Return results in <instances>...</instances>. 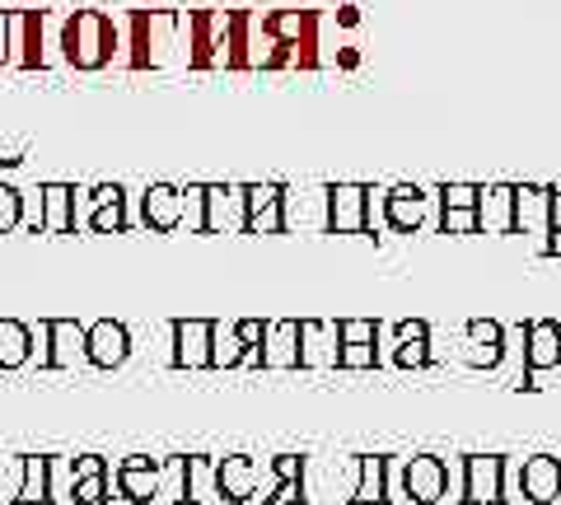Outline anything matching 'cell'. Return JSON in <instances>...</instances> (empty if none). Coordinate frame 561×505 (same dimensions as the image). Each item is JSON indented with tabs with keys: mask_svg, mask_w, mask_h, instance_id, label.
Masks as SVG:
<instances>
[{
	"mask_svg": "<svg viewBox=\"0 0 561 505\" xmlns=\"http://www.w3.org/2000/svg\"><path fill=\"white\" fill-rule=\"evenodd\" d=\"M122 47V33L103 10H76L61 28V51L76 71H103Z\"/></svg>",
	"mask_w": 561,
	"mask_h": 505,
	"instance_id": "1",
	"label": "cell"
},
{
	"mask_svg": "<svg viewBox=\"0 0 561 505\" xmlns=\"http://www.w3.org/2000/svg\"><path fill=\"white\" fill-rule=\"evenodd\" d=\"M0 28H5V66L43 71V10H5Z\"/></svg>",
	"mask_w": 561,
	"mask_h": 505,
	"instance_id": "2",
	"label": "cell"
},
{
	"mask_svg": "<svg viewBox=\"0 0 561 505\" xmlns=\"http://www.w3.org/2000/svg\"><path fill=\"white\" fill-rule=\"evenodd\" d=\"M173 24H179V14L173 10H136L131 14V51H127V66L131 71H150V66H160V57L164 51L160 47H173V43H164L160 33H169Z\"/></svg>",
	"mask_w": 561,
	"mask_h": 505,
	"instance_id": "3",
	"label": "cell"
},
{
	"mask_svg": "<svg viewBox=\"0 0 561 505\" xmlns=\"http://www.w3.org/2000/svg\"><path fill=\"white\" fill-rule=\"evenodd\" d=\"M249 230V187L239 183H206V234Z\"/></svg>",
	"mask_w": 561,
	"mask_h": 505,
	"instance_id": "4",
	"label": "cell"
},
{
	"mask_svg": "<svg viewBox=\"0 0 561 505\" xmlns=\"http://www.w3.org/2000/svg\"><path fill=\"white\" fill-rule=\"evenodd\" d=\"M365 202H370V187H360V183H332L328 187V234H370Z\"/></svg>",
	"mask_w": 561,
	"mask_h": 505,
	"instance_id": "5",
	"label": "cell"
},
{
	"mask_svg": "<svg viewBox=\"0 0 561 505\" xmlns=\"http://www.w3.org/2000/svg\"><path fill=\"white\" fill-rule=\"evenodd\" d=\"M216 47H225V14L187 10V66L192 71H210L216 66Z\"/></svg>",
	"mask_w": 561,
	"mask_h": 505,
	"instance_id": "6",
	"label": "cell"
},
{
	"mask_svg": "<svg viewBox=\"0 0 561 505\" xmlns=\"http://www.w3.org/2000/svg\"><path fill=\"white\" fill-rule=\"evenodd\" d=\"M300 365L305 370H332V365H342V328L328 319H305L300 323Z\"/></svg>",
	"mask_w": 561,
	"mask_h": 505,
	"instance_id": "7",
	"label": "cell"
},
{
	"mask_svg": "<svg viewBox=\"0 0 561 505\" xmlns=\"http://www.w3.org/2000/svg\"><path fill=\"white\" fill-rule=\"evenodd\" d=\"M463 501H472V505L505 501V459L501 455H468L463 459Z\"/></svg>",
	"mask_w": 561,
	"mask_h": 505,
	"instance_id": "8",
	"label": "cell"
},
{
	"mask_svg": "<svg viewBox=\"0 0 561 505\" xmlns=\"http://www.w3.org/2000/svg\"><path fill=\"white\" fill-rule=\"evenodd\" d=\"M210 337H216V323L210 319H173V365L179 370H206Z\"/></svg>",
	"mask_w": 561,
	"mask_h": 505,
	"instance_id": "9",
	"label": "cell"
},
{
	"mask_svg": "<svg viewBox=\"0 0 561 505\" xmlns=\"http://www.w3.org/2000/svg\"><path fill=\"white\" fill-rule=\"evenodd\" d=\"M402 492H408L412 501H421V505L440 501L449 492V463L435 459V455L408 459V463H402Z\"/></svg>",
	"mask_w": 561,
	"mask_h": 505,
	"instance_id": "10",
	"label": "cell"
},
{
	"mask_svg": "<svg viewBox=\"0 0 561 505\" xmlns=\"http://www.w3.org/2000/svg\"><path fill=\"white\" fill-rule=\"evenodd\" d=\"M515 234H534V239H542V249H548V234H552V187H534V183L515 187Z\"/></svg>",
	"mask_w": 561,
	"mask_h": 505,
	"instance_id": "11",
	"label": "cell"
},
{
	"mask_svg": "<svg viewBox=\"0 0 561 505\" xmlns=\"http://www.w3.org/2000/svg\"><path fill=\"white\" fill-rule=\"evenodd\" d=\"M552 365H561V323L534 319L524 328V370H529V389H534V375L552 370Z\"/></svg>",
	"mask_w": 561,
	"mask_h": 505,
	"instance_id": "12",
	"label": "cell"
},
{
	"mask_svg": "<svg viewBox=\"0 0 561 505\" xmlns=\"http://www.w3.org/2000/svg\"><path fill=\"white\" fill-rule=\"evenodd\" d=\"M127 356H131V333L117 319H99L90 328V342H84V360L99 365V370H117Z\"/></svg>",
	"mask_w": 561,
	"mask_h": 505,
	"instance_id": "13",
	"label": "cell"
},
{
	"mask_svg": "<svg viewBox=\"0 0 561 505\" xmlns=\"http://www.w3.org/2000/svg\"><path fill=\"white\" fill-rule=\"evenodd\" d=\"M216 486L225 501H249L257 496L262 486V463L249 455H230V459H216Z\"/></svg>",
	"mask_w": 561,
	"mask_h": 505,
	"instance_id": "14",
	"label": "cell"
},
{
	"mask_svg": "<svg viewBox=\"0 0 561 505\" xmlns=\"http://www.w3.org/2000/svg\"><path fill=\"white\" fill-rule=\"evenodd\" d=\"M140 216H146L150 230L173 234L183 225V187H169V183H150L146 197H140Z\"/></svg>",
	"mask_w": 561,
	"mask_h": 505,
	"instance_id": "15",
	"label": "cell"
},
{
	"mask_svg": "<svg viewBox=\"0 0 561 505\" xmlns=\"http://www.w3.org/2000/svg\"><path fill=\"white\" fill-rule=\"evenodd\" d=\"M478 230H482V234H515V187H511V183L482 187Z\"/></svg>",
	"mask_w": 561,
	"mask_h": 505,
	"instance_id": "16",
	"label": "cell"
},
{
	"mask_svg": "<svg viewBox=\"0 0 561 505\" xmlns=\"http://www.w3.org/2000/svg\"><path fill=\"white\" fill-rule=\"evenodd\" d=\"M426 193L416 183H398L389 187V230L393 234H416L426 225Z\"/></svg>",
	"mask_w": 561,
	"mask_h": 505,
	"instance_id": "17",
	"label": "cell"
},
{
	"mask_svg": "<svg viewBox=\"0 0 561 505\" xmlns=\"http://www.w3.org/2000/svg\"><path fill=\"white\" fill-rule=\"evenodd\" d=\"M300 365V323L280 319L267 328V342H262V370H295Z\"/></svg>",
	"mask_w": 561,
	"mask_h": 505,
	"instance_id": "18",
	"label": "cell"
},
{
	"mask_svg": "<svg viewBox=\"0 0 561 505\" xmlns=\"http://www.w3.org/2000/svg\"><path fill=\"white\" fill-rule=\"evenodd\" d=\"M468 342H472L468 360L482 365V370H496L505 356V328L496 319H468Z\"/></svg>",
	"mask_w": 561,
	"mask_h": 505,
	"instance_id": "19",
	"label": "cell"
},
{
	"mask_svg": "<svg viewBox=\"0 0 561 505\" xmlns=\"http://www.w3.org/2000/svg\"><path fill=\"white\" fill-rule=\"evenodd\" d=\"M43 230L47 234L76 230V187L70 183H43Z\"/></svg>",
	"mask_w": 561,
	"mask_h": 505,
	"instance_id": "20",
	"label": "cell"
},
{
	"mask_svg": "<svg viewBox=\"0 0 561 505\" xmlns=\"http://www.w3.org/2000/svg\"><path fill=\"white\" fill-rule=\"evenodd\" d=\"M84 342H90V328H80L76 319H51V360L47 370H70L84 356Z\"/></svg>",
	"mask_w": 561,
	"mask_h": 505,
	"instance_id": "21",
	"label": "cell"
},
{
	"mask_svg": "<svg viewBox=\"0 0 561 505\" xmlns=\"http://www.w3.org/2000/svg\"><path fill=\"white\" fill-rule=\"evenodd\" d=\"M524 496L529 501H557L561 496V463L552 455H534L524 459Z\"/></svg>",
	"mask_w": 561,
	"mask_h": 505,
	"instance_id": "22",
	"label": "cell"
},
{
	"mask_svg": "<svg viewBox=\"0 0 561 505\" xmlns=\"http://www.w3.org/2000/svg\"><path fill=\"white\" fill-rule=\"evenodd\" d=\"M33 360V333L20 319H0V370H20Z\"/></svg>",
	"mask_w": 561,
	"mask_h": 505,
	"instance_id": "23",
	"label": "cell"
},
{
	"mask_svg": "<svg viewBox=\"0 0 561 505\" xmlns=\"http://www.w3.org/2000/svg\"><path fill=\"white\" fill-rule=\"evenodd\" d=\"M360 473H356V492L351 501H389V459L383 455H360Z\"/></svg>",
	"mask_w": 561,
	"mask_h": 505,
	"instance_id": "24",
	"label": "cell"
},
{
	"mask_svg": "<svg viewBox=\"0 0 561 505\" xmlns=\"http://www.w3.org/2000/svg\"><path fill=\"white\" fill-rule=\"evenodd\" d=\"M14 501H51V459L47 455L20 459V496Z\"/></svg>",
	"mask_w": 561,
	"mask_h": 505,
	"instance_id": "25",
	"label": "cell"
},
{
	"mask_svg": "<svg viewBox=\"0 0 561 505\" xmlns=\"http://www.w3.org/2000/svg\"><path fill=\"white\" fill-rule=\"evenodd\" d=\"M160 468H164V463H154V468L117 463V496H127V501H150V496H160Z\"/></svg>",
	"mask_w": 561,
	"mask_h": 505,
	"instance_id": "26",
	"label": "cell"
},
{
	"mask_svg": "<svg viewBox=\"0 0 561 505\" xmlns=\"http://www.w3.org/2000/svg\"><path fill=\"white\" fill-rule=\"evenodd\" d=\"M249 356V346L239 337V323H216V337H210V365L216 370H234Z\"/></svg>",
	"mask_w": 561,
	"mask_h": 505,
	"instance_id": "27",
	"label": "cell"
},
{
	"mask_svg": "<svg viewBox=\"0 0 561 505\" xmlns=\"http://www.w3.org/2000/svg\"><path fill=\"white\" fill-rule=\"evenodd\" d=\"M210 496H220L216 463L210 459H187V501H210Z\"/></svg>",
	"mask_w": 561,
	"mask_h": 505,
	"instance_id": "28",
	"label": "cell"
},
{
	"mask_svg": "<svg viewBox=\"0 0 561 505\" xmlns=\"http://www.w3.org/2000/svg\"><path fill=\"white\" fill-rule=\"evenodd\" d=\"M24 225V193L0 183V234H14Z\"/></svg>",
	"mask_w": 561,
	"mask_h": 505,
	"instance_id": "29",
	"label": "cell"
},
{
	"mask_svg": "<svg viewBox=\"0 0 561 505\" xmlns=\"http://www.w3.org/2000/svg\"><path fill=\"white\" fill-rule=\"evenodd\" d=\"M90 230L94 234H122V230H127V211H122V202L90 206Z\"/></svg>",
	"mask_w": 561,
	"mask_h": 505,
	"instance_id": "30",
	"label": "cell"
},
{
	"mask_svg": "<svg viewBox=\"0 0 561 505\" xmlns=\"http://www.w3.org/2000/svg\"><path fill=\"white\" fill-rule=\"evenodd\" d=\"M183 220L192 234L206 230V183H187L183 187Z\"/></svg>",
	"mask_w": 561,
	"mask_h": 505,
	"instance_id": "31",
	"label": "cell"
},
{
	"mask_svg": "<svg viewBox=\"0 0 561 505\" xmlns=\"http://www.w3.org/2000/svg\"><path fill=\"white\" fill-rule=\"evenodd\" d=\"M160 496L164 501H187V459H169L160 468Z\"/></svg>",
	"mask_w": 561,
	"mask_h": 505,
	"instance_id": "32",
	"label": "cell"
},
{
	"mask_svg": "<svg viewBox=\"0 0 561 505\" xmlns=\"http://www.w3.org/2000/svg\"><path fill=\"white\" fill-rule=\"evenodd\" d=\"M478 202H482V187H472V183H445L440 187L445 211H478Z\"/></svg>",
	"mask_w": 561,
	"mask_h": 505,
	"instance_id": "33",
	"label": "cell"
},
{
	"mask_svg": "<svg viewBox=\"0 0 561 505\" xmlns=\"http://www.w3.org/2000/svg\"><path fill=\"white\" fill-rule=\"evenodd\" d=\"M286 230V197H280L276 206H262V211L249 216V230L243 234H280Z\"/></svg>",
	"mask_w": 561,
	"mask_h": 505,
	"instance_id": "34",
	"label": "cell"
},
{
	"mask_svg": "<svg viewBox=\"0 0 561 505\" xmlns=\"http://www.w3.org/2000/svg\"><path fill=\"white\" fill-rule=\"evenodd\" d=\"M76 459H51V501H66V496H76Z\"/></svg>",
	"mask_w": 561,
	"mask_h": 505,
	"instance_id": "35",
	"label": "cell"
},
{
	"mask_svg": "<svg viewBox=\"0 0 561 505\" xmlns=\"http://www.w3.org/2000/svg\"><path fill=\"white\" fill-rule=\"evenodd\" d=\"M393 360L402 365V370H421V365L435 360V352H431V342H398L393 346Z\"/></svg>",
	"mask_w": 561,
	"mask_h": 505,
	"instance_id": "36",
	"label": "cell"
},
{
	"mask_svg": "<svg viewBox=\"0 0 561 505\" xmlns=\"http://www.w3.org/2000/svg\"><path fill=\"white\" fill-rule=\"evenodd\" d=\"M379 365L375 342H342V370H370Z\"/></svg>",
	"mask_w": 561,
	"mask_h": 505,
	"instance_id": "37",
	"label": "cell"
},
{
	"mask_svg": "<svg viewBox=\"0 0 561 505\" xmlns=\"http://www.w3.org/2000/svg\"><path fill=\"white\" fill-rule=\"evenodd\" d=\"M113 486H117V473H108V478H84V482H76V501L80 505H99V501H108Z\"/></svg>",
	"mask_w": 561,
	"mask_h": 505,
	"instance_id": "38",
	"label": "cell"
},
{
	"mask_svg": "<svg viewBox=\"0 0 561 505\" xmlns=\"http://www.w3.org/2000/svg\"><path fill=\"white\" fill-rule=\"evenodd\" d=\"M365 220H370V234L389 230V187H370V202H365Z\"/></svg>",
	"mask_w": 561,
	"mask_h": 505,
	"instance_id": "39",
	"label": "cell"
},
{
	"mask_svg": "<svg viewBox=\"0 0 561 505\" xmlns=\"http://www.w3.org/2000/svg\"><path fill=\"white\" fill-rule=\"evenodd\" d=\"M342 342H379V323L375 319H342Z\"/></svg>",
	"mask_w": 561,
	"mask_h": 505,
	"instance_id": "40",
	"label": "cell"
},
{
	"mask_svg": "<svg viewBox=\"0 0 561 505\" xmlns=\"http://www.w3.org/2000/svg\"><path fill=\"white\" fill-rule=\"evenodd\" d=\"M272 478H276V482H305V459H300V455H276Z\"/></svg>",
	"mask_w": 561,
	"mask_h": 505,
	"instance_id": "41",
	"label": "cell"
},
{
	"mask_svg": "<svg viewBox=\"0 0 561 505\" xmlns=\"http://www.w3.org/2000/svg\"><path fill=\"white\" fill-rule=\"evenodd\" d=\"M440 230L445 234H478V211H445Z\"/></svg>",
	"mask_w": 561,
	"mask_h": 505,
	"instance_id": "42",
	"label": "cell"
},
{
	"mask_svg": "<svg viewBox=\"0 0 561 505\" xmlns=\"http://www.w3.org/2000/svg\"><path fill=\"white\" fill-rule=\"evenodd\" d=\"M108 473H117V468H113L108 459H99V455L76 459V478H80V482H84V478H108Z\"/></svg>",
	"mask_w": 561,
	"mask_h": 505,
	"instance_id": "43",
	"label": "cell"
},
{
	"mask_svg": "<svg viewBox=\"0 0 561 505\" xmlns=\"http://www.w3.org/2000/svg\"><path fill=\"white\" fill-rule=\"evenodd\" d=\"M398 342H431V328L421 319H408V323H398Z\"/></svg>",
	"mask_w": 561,
	"mask_h": 505,
	"instance_id": "44",
	"label": "cell"
},
{
	"mask_svg": "<svg viewBox=\"0 0 561 505\" xmlns=\"http://www.w3.org/2000/svg\"><path fill=\"white\" fill-rule=\"evenodd\" d=\"M280 505H295V501H305V482H276V496Z\"/></svg>",
	"mask_w": 561,
	"mask_h": 505,
	"instance_id": "45",
	"label": "cell"
},
{
	"mask_svg": "<svg viewBox=\"0 0 561 505\" xmlns=\"http://www.w3.org/2000/svg\"><path fill=\"white\" fill-rule=\"evenodd\" d=\"M103 202H122V187L117 183H99L90 193V206H103Z\"/></svg>",
	"mask_w": 561,
	"mask_h": 505,
	"instance_id": "46",
	"label": "cell"
},
{
	"mask_svg": "<svg viewBox=\"0 0 561 505\" xmlns=\"http://www.w3.org/2000/svg\"><path fill=\"white\" fill-rule=\"evenodd\" d=\"M552 234H561V187H552Z\"/></svg>",
	"mask_w": 561,
	"mask_h": 505,
	"instance_id": "47",
	"label": "cell"
},
{
	"mask_svg": "<svg viewBox=\"0 0 561 505\" xmlns=\"http://www.w3.org/2000/svg\"><path fill=\"white\" fill-rule=\"evenodd\" d=\"M10 505H57V501H10Z\"/></svg>",
	"mask_w": 561,
	"mask_h": 505,
	"instance_id": "48",
	"label": "cell"
},
{
	"mask_svg": "<svg viewBox=\"0 0 561 505\" xmlns=\"http://www.w3.org/2000/svg\"><path fill=\"white\" fill-rule=\"evenodd\" d=\"M346 505H393V501H346Z\"/></svg>",
	"mask_w": 561,
	"mask_h": 505,
	"instance_id": "49",
	"label": "cell"
}]
</instances>
